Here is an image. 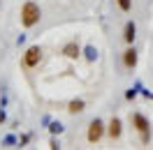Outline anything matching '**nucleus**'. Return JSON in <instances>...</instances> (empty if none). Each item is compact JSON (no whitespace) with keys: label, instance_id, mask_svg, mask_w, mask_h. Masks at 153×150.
I'll return each instance as SVG.
<instances>
[{"label":"nucleus","instance_id":"f257e3e1","mask_svg":"<svg viewBox=\"0 0 153 150\" xmlns=\"http://www.w3.org/2000/svg\"><path fill=\"white\" fill-rule=\"evenodd\" d=\"M37 21H39V7L35 2H26L23 10H21V23H23L26 28H30V26H35Z\"/></svg>","mask_w":153,"mask_h":150},{"label":"nucleus","instance_id":"f03ea898","mask_svg":"<svg viewBox=\"0 0 153 150\" xmlns=\"http://www.w3.org/2000/svg\"><path fill=\"white\" fill-rule=\"evenodd\" d=\"M132 120H134V127L139 132V136H142V143H149V141H151V122L146 120L142 113H134Z\"/></svg>","mask_w":153,"mask_h":150},{"label":"nucleus","instance_id":"7ed1b4c3","mask_svg":"<svg viewBox=\"0 0 153 150\" xmlns=\"http://www.w3.org/2000/svg\"><path fill=\"white\" fill-rule=\"evenodd\" d=\"M39 58H42L39 46H30L28 51H26V56H23V65H26V67H35L39 62Z\"/></svg>","mask_w":153,"mask_h":150},{"label":"nucleus","instance_id":"20e7f679","mask_svg":"<svg viewBox=\"0 0 153 150\" xmlns=\"http://www.w3.org/2000/svg\"><path fill=\"white\" fill-rule=\"evenodd\" d=\"M102 132H105V125H102V120H97V118H95V120L91 122V127H88V141H91V143L100 141Z\"/></svg>","mask_w":153,"mask_h":150},{"label":"nucleus","instance_id":"39448f33","mask_svg":"<svg viewBox=\"0 0 153 150\" xmlns=\"http://www.w3.org/2000/svg\"><path fill=\"white\" fill-rule=\"evenodd\" d=\"M123 62H125V67H130V69L137 65V51H134V49H128V51H125Z\"/></svg>","mask_w":153,"mask_h":150},{"label":"nucleus","instance_id":"423d86ee","mask_svg":"<svg viewBox=\"0 0 153 150\" xmlns=\"http://www.w3.org/2000/svg\"><path fill=\"white\" fill-rule=\"evenodd\" d=\"M109 136H111V139H118V136H121V120H118V118H111V122H109Z\"/></svg>","mask_w":153,"mask_h":150},{"label":"nucleus","instance_id":"0eeeda50","mask_svg":"<svg viewBox=\"0 0 153 150\" xmlns=\"http://www.w3.org/2000/svg\"><path fill=\"white\" fill-rule=\"evenodd\" d=\"M63 53H65L67 58H76V56H79V44H76V42L65 44V46H63Z\"/></svg>","mask_w":153,"mask_h":150},{"label":"nucleus","instance_id":"6e6552de","mask_svg":"<svg viewBox=\"0 0 153 150\" xmlns=\"http://www.w3.org/2000/svg\"><path fill=\"white\" fill-rule=\"evenodd\" d=\"M123 39L128 42V44H132V39H134V23L132 21H128V26H125V35Z\"/></svg>","mask_w":153,"mask_h":150},{"label":"nucleus","instance_id":"1a4fd4ad","mask_svg":"<svg viewBox=\"0 0 153 150\" xmlns=\"http://www.w3.org/2000/svg\"><path fill=\"white\" fill-rule=\"evenodd\" d=\"M70 113H79V111H84V102L81 99H74V102H70V109H67Z\"/></svg>","mask_w":153,"mask_h":150},{"label":"nucleus","instance_id":"9d476101","mask_svg":"<svg viewBox=\"0 0 153 150\" xmlns=\"http://www.w3.org/2000/svg\"><path fill=\"white\" fill-rule=\"evenodd\" d=\"M118 7L123 12H130V7H132V0H118Z\"/></svg>","mask_w":153,"mask_h":150},{"label":"nucleus","instance_id":"9b49d317","mask_svg":"<svg viewBox=\"0 0 153 150\" xmlns=\"http://www.w3.org/2000/svg\"><path fill=\"white\" fill-rule=\"evenodd\" d=\"M95 56H97V51L93 46H88L86 49V58H88V60H95Z\"/></svg>","mask_w":153,"mask_h":150},{"label":"nucleus","instance_id":"f8f14e48","mask_svg":"<svg viewBox=\"0 0 153 150\" xmlns=\"http://www.w3.org/2000/svg\"><path fill=\"white\" fill-rule=\"evenodd\" d=\"M51 132H53V134H60V132H63V125H60V122H53V125H51Z\"/></svg>","mask_w":153,"mask_h":150},{"label":"nucleus","instance_id":"ddd939ff","mask_svg":"<svg viewBox=\"0 0 153 150\" xmlns=\"http://www.w3.org/2000/svg\"><path fill=\"white\" fill-rule=\"evenodd\" d=\"M134 95H137V90H128V93H125V97H128V99H132Z\"/></svg>","mask_w":153,"mask_h":150}]
</instances>
